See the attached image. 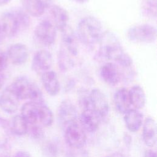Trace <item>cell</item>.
I'll return each mask as SVG.
<instances>
[{"label": "cell", "instance_id": "6da1fadb", "mask_svg": "<svg viewBox=\"0 0 157 157\" xmlns=\"http://www.w3.org/2000/svg\"><path fill=\"white\" fill-rule=\"evenodd\" d=\"M96 57L117 64L124 70L132 69V59L124 50L118 39L112 33L104 32L99 43Z\"/></svg>", "mask_w": 157, "mask_h": 157}, {"label": "cell", "instance_id": "7a4b0ae2", "mask_svg": "<svg viewBox=\"0 0 157 157\" xmlns=\"http://www.w3.org/2000/svg\"><path fill=\"white\" fill-rule=\"evenodd\" d=\"M21 115L29 125H36L42 128L52 124L53 115L50 109L43 102L28 101L21 109Z\"/></svg>", "mask_w": 157, "mask_h": 157}, {"label": "cell", "instance_id": "3957f363", "mask_svg": "<svg viewBox=\"0 0 157 157\" xmlns=\"http://www.w3.org/2000/svg\"><path fill=\"white\" fill-rule=\"evenodd\" d=\"M104 32L102 25L98 18L87 16L79 21L75 33L78 41L82 44L93 47L99 44Z\"/></svg>", "mask_w": 157, "mask_h": 157}, {"label": "cell", "instance_id": "277c9868", "mask_svg": "<svg viewBox=\"0 0 157 157\" xmlns=\"http://www.w3.org/2000/svg\"><path fill=\"white\" fill-rule=\"evenodd\" d=\"M30 25L29 15L21 9L4 13L0 18V28L4 37H13L26 29Z\"/></svg>", "mask_w": 157, "mask_h": 157}, {"label": "cell", "instance_id": "5b68a950", "mask_svg": "<svg viewBox=\"0 0 157 157\" xmlns=\"http://www.w3.org/2000/svg\"><path fill=\"white\" fill-rule=\"evenodd\" d=\"M9 86L20 100L43 102L40 90L34 82L26 77L21 76L17 78Z\"/></svg>", "mask_w": 157, "mask_h": 157}, {"label": "cell", "instance_id": "8992f818", "mask_svg": "<svg viewBox=\"0 0 157 157\" xmlns=\"http://www.w3.org/2000/svg\"><path fill=\"white\" fill-rule=\"evenodd\" d=\"M127 37L133 42L151 44L156 40V29L150 24L135 25L128 30Z\"/></svg>", "mask_w": 157, "mask_h": 157}, {"label": "cell", "instance_id": "52a82bcc", "mask_svg": "<svg viewBox=\"0 0 157 157\" xmlns=\"http://www.w3.org/2000/svg\"><path fill=\"white\" fill-rule=\"evenodd\" d=\"M57 29L49 20H44L39 22L34 30L36 39L40 44L50 47L56 41Z\"/></svg>", "mask_w": 157, "mask_h": 157}, {"label": "cell", "instance_id": "ba28073f", "mask_svg": "<svg viewBox=\"0 0 157 157\" xmlns=\"http://www.w3.org/2000/svg\"><path fill=\"white\" fill-rule=\"evenodd\" d=\"M64 137L67 145L75 149H80L86 142L85 131L77 122L73 123L64 128Z\"/></svg>", "mask_w": 157, "mask_h": 157}, {"label": "cell", "instance_id": "9c48e42d", "mask_svg": "<svg viewBox=\"0 0 157 157\" xmlns=\"http://www.w3.org/2000/svg\"><path fill=\"white\" fill-rule=\"evenodd\" d=\"M101 79L107 85L114 86L125 78L124 72L117 64L111 61L105 63L100 68Z\"/></svg>", "mask_w": 157, "mask_h": 157}, {"label": "cell", "instance_id": "30bf717a", "mask_svg": "<svg viewBox=\"0 0 157 157\" xmlns=\"http://www.w3.org/2000/svg\"><path fill=\"white\" fill-rule=\"evenodd\" d=\"M57 118L59 124L64 128L68 125L77 122V110L71 101L64 99L59 104L57 110Z\"/></svg>", "mask_w": 157, "mask_h": 157}, {"label": "cell", "instance_id": "8fae6325", "mask_svg": "<svg viewBox=\"0 0 157 157\" xmlns=\"http://www.w3.org/2000/svg\"><path fill=\"white\" fill-rule=\"evenodd\" d=\"M60 48L71 56L76 58L78 55V40L76 33L69 25L61 31Z\"/></svg>", "mask_w": 157, "mask_h": 157}, {"label": "cell", "instance_id": "7c38bea8", "mask_svg": "<svg viewBox=\"0 0 157 157\" xmlns=\"http://www.w3.org/2000/svg\"><path fill=\"white\" fill-rule=\"evenodd\" d=\"M91 109L95 111L101 118L107 116L109 112V104L105 94L99 89L94 88L90 91Z\"/></svg>", "mask_w": 157, "mask_h": 157}, {"label": "cell", "instance_id": "4fadbf2b", "mask_svg": "<svg viewBox=\"0 0 157 157\" xmlns=\"http://www.w3.org/2000/svg\"><path fill=\"white\" fill-rule=\"evenodd\" d=\"M53 64L52 55L48 51L42 49L37 51L31 62V68L34 72L41 75L50 70Z\"/></svg>", "mask_w": 157, "mask_h": 157}, {"label": "cell", "instance_id": "5bb4252c", "mask_svg": "<svg viewBox=\"0 0 157 157\" xmlns=\"http://www.w3.org/2000/svg\"><path fill=\"white\" fill-rule=\"evenodd\" d=\"M20 101L10 86L6 87L0 94V107L7 113H15L19 107Z\"/></svg>", "mask_w": 157, "mask_h": 157}, {"label": "cell", "instance_id": "9a60e30c", "mask_svg": "<svg viewBox=\"0 0 157 157\" xmlns=\"http://www.w3.org/2000/svg\"><path fill=\"white\" fill-rule=\"evenodd\" d=\"M53 0H21L23 10L29 15L41 17L53 4Z\"/></svg>", "mask_w": 157, "mask_h": 157}, {"label": "cell", "instance_id": "2e32d148", "mask_svg": "<svg viewBox=\"0 0 157 157\" xmlns=\"http://www.w3.org/2000/svg\"><path fill=\"white\" fill-rule=\"evenodd\" d=\"M8 60L14 65L20 66L25 64L29 58V51L27 47L21 43L11 45L7 52Z\"/></svg>", "mask_w": 157, "mask_h": 157}, {"label": "cell", "instance_id": "e0dca14e", "mask_svg": "<svg viewBox=\"0 0 157 157\" xmlns=\"http://www.w3.org/2000/svg\"><path fill=\"white\" fill-rule=\"evenodd\" d=\"M101 117L93 109L83 110L80 115V124L85 132H94L98 129Z\"/></svg>", "mask_w": 157, "mask_h": 157}, {"label": "cell", "instance_id": "ac0fdd59", "mask_svg": "<svg viewBox=\"0 0 157 157\" xmlns=\"http://www.w3.org/2000/svg\"><path fill=\"white\" fill-rule=\"evenodd\" d=\"M49 13L51 17L50 21L57 30L61 31L68 26L69 14L64 7L57 4H52L49 8Z\"/></svg>", "mask_w": 157, "mask_h": 157}, {"label": "cell", "instance_id": "d6986e66", "mask_svg": "<svg viewBox=\"0 0 157 157\" xmlns=\"http://www.w3.org/2000/svg\"><path fill=\"white\" fill-rule=\"evenodd\" d=\"M42 86L47 93L52 96H56L60 91V83L56 73L49 70L40 75Z\"/></svg>", "mask_w": 157, "mask_h": 157}, {"label": "cell", "instance_id": "ffe728a7", "mask_svg": "<svg viewBox=\"0 0 157 157\" xmlns=\"http://www.w3.org/2000/svg\"><path fill=\"white\" fill-rule=\"evenodd\" d=\"M142 139L145 144L153 147L156 143V125L152 117H148L143 122Z\"/></svg>", "mask_w": 157, "mask_h": 157}, {"label": "cell", "instance_id": "44dd1931", "mask_svg": "<svg viewBox=\"0 0 157 157\" xmlns=\"http://www.w3.org/2000/svg\"><path fill=\"white\" fill-rule=\"evenodd\" d=\"M143 114L139 110L131 109L124 114V121L127 129L131 132L139 130L144 122Z\"/></svg>", "mask_w": 157, "mask_h": 157}, {"label": "cell", "instance_id": "7402d4cb", "mask_svg": "<svg viewBox=\"0 0 157 157\" xmlns=\"http://www.w3.org/2000/svg\"><path fill=\"white\" fill-rule=\"evenodd\" d=\"M113 101L116 109L120 113L124 114L132 109L128 90L126 88H121L116 91L114 94Z\"/></svg>", "mask_w": 157, "mask_h": 157}, {"label": "cell", "instance_id": "603a6c76", "mask_svg": "<svg viewBox=\"0 0 157 157\" xmlns=\"http://www.w3.org/2000/svg\"><path fill=\"white\" fill-rule=\"evenodd\" d=\"M129 97L133 109H142L146 102V96L144 89L140 85H134L128 90Z\"/></svg>", "mask_w": 157, "mask_h": 157}, {"label": "cell", "instance_id": "cb8c5ba5", "mask_svg": "<svg viewBox=\"0 0 157 157\" xmlns=\"http://www.w3.org/2000/svg\"><path fill=\"white\" fill-rule=\"evenodd\" d=\"M9 126L10 131L17 136H23L28 132V124L21 115H15Z\"/></svg>", "mask_w": 157, "mask_h": 157}, {"label": "cell", "instance_id": "d4e9b609", "mask_svg": "<svg viewBox=\"0 0 157 157\" xmlns=\"http://www.w3.org/2000/svg\"><path fill=\"white\" fill-rule=\"evenodd\" d=\"M58 65L62 72H67L75 64V58L71 56L59 48L58 52Z\"/></svg>", "mask_w": 157, "mask_h": 157}, {"label": "cell", "instance_id": "484cf974", "mask_svg": "<svg viewBox=\"0 0 157 157\" xmlns=\"http://www.w3.org/2000/svg\"><path fill=\"white\" fill-rule=\"evenodd\" d=\"M10 126L7 121L0 118V148L5 147L10 137Z\"/></svg>", "mask_w": 157, "mask_h": 157}, {"label": "cell", "instance_id": "4316f807", "mask_svg": "<svg viewBox=\"0 0 157 157\" xmlns=\"http://www.w3.org/2000/svg\"><path fill=\"white\" fill-rule=\"evenodd\" d=\"M42 152L44 157H58L59 155L58 145L55 141L48 140L43 145Z\"/></svg>", "mask_w": 157, "mask_h": 157}, {"label": "cell", "instance_id": "83f0119b", "mask_svg": "<svg viewBox=\"0 0 157 157\" xmlns=\"http://www.w3.org/2000/svg\"><path fill=\"white\" fill-rule=\"evenodd\" d=\"M157 0H143L142 11L147 17L156 18Z\"/></svg>", "mask_w": 157, "mask_h": 157}, {"label": "cell", "instance_id": "f1b7e54d", "mask_svg": "<svg viewBox=\"0 0 157 157\" xmlns=\"http://www.w3.org/2000/svg\"><path fill=\"white\" fill-rule=\"evenodd\" d=\"M78 102L82 110L91 109L90 92L86 90H80L78 93Z\"/></svg>", "mask_w": 157, "mask_h": 157}, {"label": "cell", "instance_id": "f546056e", "mask_svg": "<svg viewBox=\"0 0 157 157\" xmlns=\"http://www.w3.org/2000/svg\"><path fill=\"white\" fill-rule=\"evenodd\" d=\"M31 137L36 140H40L44 137V132L43 128L36 126V125H29L28 132Z\"/></svg>", "mask_w": 157, "mask_h": 157}, {"label": "cell", "instance_id": "4dcf8cb0", "mask_svg": "<svg viewBox=\"0 0 157 157\" xmlns=\"http://www.w3.org/2000/svg\"><path fill=\"white\" fill-rule=\"evenodd\" d=\"M8 63V58L7 54L0 51V71H4L7 66Z\"/></svg>", "mask_w": 157, "mask_h": 157}, {"label": "cell", "instance_id": "1f68e13d", "mask_svg": "<svg viewBox=\"0 0 157 157\" xmlns=\"http://www.w3.org/2000/svg\"><path fill=\"white\" fill-rule=\"evenodd\" d=\"M144 157H157V155L155 150L149 149L145 151Z\"/></svg>", "mask_w": 157, "mask_h": 157}, {"label": "cell", "instance_id": "d6a6232c", "mask_svg": "<svg viewBox=\"0 0 157 157\" xmlns=\"http://www.w3.org/2000/svg\"><path fill=\"white\" fill-rule=\"evenodd\" d=\"M13 157H32L31 155L25 151H20L15 153Z\"/></svg>", "mask_w": 157, "mask_h": 157}, {"label": "cell", "instance_id": "836d02e7", "mask_svg": "<svg viewBox=\"0 0 157 157\" xmlns=\"http://www.w3.org/2000/svg\"><path fill=\"white\" fill-rule=\"evenodd\" d=\"M123 139H124V144L126 145V146H129L131 144L132 142V139L131 137L129 134H124V137H123Z\"/></svg>", "mask_w": 157, "mask_h": 157}, {"label": "cell", "instance_id": "e575fe53", "mask_svg": "<svg viewBox=\"0 0 157 157\" xmlns=\"http://www.w3.org/2000/svg\"><path fill=\"white\" fill-rule=\"evenodd\" d=\"M6 80V75L4 71H0V90L2 88Z\"/></svg>", "mask_w": 157, "mask_h": 157}, {"label": "cell", "instance_id": "d590c367", "mask_svg": "<svg viewBox=\"0 0 157 157\" xmlns=\"http://www.w3.org/2000/svg\"><path fill=\"white\" fill-rule=\"evenodd\" d=\"M105 157H126L124 154L120 153V152H115L113 153H111Z\"/></svg>", "mask_w": 157, "mask_h": 157}, {"label": "cell", "instance_id": "8d00e7d4", "mask_svg": "<svg viewBox=\"0 0 157 157\" xmlns=\"http://www.w3.org/2000/svg\"><path fill=\"white\" fill-rule=\"evenodd\" d=\"M12 0H0V6H2L9 3Z\"/></svg>", "mask_w": 157, "mask_h": 157}, {"label": "cell", "instance_id": "74e56055", "mask_svg": "<svg viewBox=\"0 0 157 157\" xmlns=\"http://www.w3.org/2000/svg\"><path fill=\"white\" fill-rule=\"evenodd\" d=\"M72 1L78 4H84L88 0H72Z\"/></svg>", "mask_w": 157, "mask_h": 157}, {"label": "cell", "instance_id": "f35d334b", "mask_svg": "<svg viewBox=\"0 0 157 157\" xmlns=\"http://www.w3.org/2000/svg\"><path fill=\"white\" fill-rule=\"evenodd\" d=\"M5 157H8V156H5Z\"/></svg>", "mask_w": 157, "mask_h": 157}]
</instances>
